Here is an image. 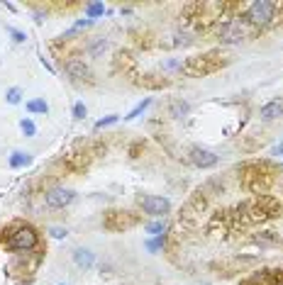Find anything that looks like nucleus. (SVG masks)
Returning a JSON list of instances; mask_svg holds the SVG:
<instances>
[{"instance_id":"nucleus-28","label":"nucleus","mask_w":283,"mask_h":285,"mask_svg":"<svg viewBox=\"0 0 283 285\" xmlns=\"http://www.w3.org/2000/svg\"><path fill=\"white\" fill-rule=\"evenodd\" d=\"M52 236H54V239H64V236H66V229H64V227H52Z\"/></svg>"},{"instance_id":"nucleus-24","label":"nucleus","mask_w":283,"mask_h":285,"mask_svg":"<svg viewBox=\"0 0 283 285\" xmlns=\"http://www.w3.org/2000/svg\"><path fill=\"white\" fill-rule=\"evenodd\" d=\"M20 129L25 132V136H34V134H37V127H34L32 120H22V122H20Z\"/></svg>"},{"instance_id":"nucleus-17","label":"nucleus","mask_w":283,"mask_h":285,"mask_svg":"<svg viewBox=\"0 0 283 285\" xmlns=\"http://www.w3.org/2000/svg\"><path fill=\"white\" fill-rule=\"evenodd\" d=\"M27 112H32V115H46L49 112V105H46V100H29L27 103Z\"/></svg>"},{"instance_id":"nucleus-7","label":"nucleus","mask_w":283,"mask_h":285,"mask_svg":"<svg viewBox=\"0 0 283 285\" xmlns=\"http://www.w3.org/2000/svg\"><path fill=\"white\" fill-rule=\"evenodd\" d=\"M244 37H249V27H247V20H240V17L227 20L225 25H222V29H220V39L227 41V44L242 41Z\"/></svg>"},{"instance_id":"nucleus-21","label":"nucleus","mask_w":283,"mask_h":285,"mask_svg":"<svg viewBox=\"0 0 283 285\" xmlns=\"http://www.w3.org/2000/svg\"><path fill=\"white\" fill-rule=\"evenodd\" d=\"M149 105H152V100H149V98H147V100H142L139 105H137V108L132 110L129 115H125V120H134V117H139V115H142V112H144L147 108H149Z\"/></svg>"},{"instance_id":"nucleus-4","label":"nucleus","mask_w":283,"mask_h":285,"mask_svg":"<svg viewBox=\"0 0 283 285\" xmlns=\"http://www.w3.org/2000/svg\"><path fill=\"white\" fill-rule=\"evenodd\" d=\"M39 244V236H37V231L32 229V227H17V229L10 231V236H8V249L10 251H32V249H37Z\"/></svg>"},{"instance_id":"nucleus-25","label":"nucleus","mask_w":283,"mask_h":285,"mask_svg":"<svg viewBox=\"0 0 283 285\" xmlns=\"http://www.w3.org/2000/svg\"><path fill=\"white\" fill-rule=\"evenodd\" d=\"M117 122V115H110V117H103L96 122V129H103V127H108V124H115Z\"/></svg>"},{"instance_id":"nucleus-13","label":"nucleus","mask_w":283,"mask_h":285,"mask_svg":"<svg viewBox=\"0 0 283 285\" xmlns=\"http://www.w3.org/2000/svg\"><path fill=\"white\" fill-rule=\"evenodd\" d=\"M137 83H139L142 88L161 90V88H166V85H169V78H164V76H154V73H147V76H142Z\"/></svg>"},{"instance_id":"nucleus-2","label":"nucleus","mask_w":283,"mask_h":285,"mask_svg":"<svg viewBox=\"0 0 283 285\" xmlns=\"http://www.w3.org/2000/svg\"><path fill=\"white\" fill-rule=\"evenodd\" d=\"M227 64V59L220 52H210V54L203 56H193L183 64V71L188 76H205V73H212L217 68H222Z\"/></svg>"},{"instance_id":"nucleus-15","label":"nucleus","mask_w":283,"mask_h":285,"mask_svg":"<svg viewBox=\"0 0 283 285\" xmlns=\"http://www.w3.org/2000/svg\"><path fill=\"white\" fill-rule=\"evenodd\" d=\"M29 163H32L29 154H22V151H13L10 154V166L13 168H22V166H29Z\"/></svg>"},{"instance_id":"nucleus-8","label":"nucleus","mask_w":283,"mask_h":285,"mask_svg":"<svg viewBox=\"0 0 283 285\" xmlns=\"http://www.w3.org/2000/svg\"><path fill=\"white\" fill-rule=\"evenodd\" d=\"M137 203H139L142 210H144L147 215H152V217H164L171 210L169 200H166V198H159V195H137Z\"/></svg>"},{"instance_id":"nucleus-14","label":"nucleus","mask_w":283,"mask_h":285,"mask_svg":"<svg viewBox=\"0 0 283 285\" xmlns=\"http://www.w3.org/2000/svg\"><path fill=\"white\" fill-rule=\"evenodd\" d=\"M259 115H261V120H276V117H281L283 100H271V103H266L264 108L259 110Z\"/></svg>"},{"instance_id":"nucleus-26","label":"nucleus","mask_w":283,"mask_h":285,"mask_svg":"<svg viewBox=\"0 0 283 285\" xmlns=\"http://www.w3.org/2000/svg\"><path fill=\"white\" fill-rule=\"evenodd\" d=\"M73 117H76V120H83L85 117V105L83 103H76V105H73Z\"/></svg>"},{"instance_id":"nucleus-27","label":"nucleus","mask_w":283,"mask_h":285,"mask_svg":"<svg viewBox=\"0 0 283 285\" xmlns=\"http://www.w3.org/2000/svg\"><path fill=\"white\" fill-rule=\"evenodd\" d=\"M105 46H108V44H105V39H98V41H96V44H93V46H90V54H93V56H96V54H100V52H103Z\"/></svg>"},{"instance_id":"nucleus-33","label":"nucleus","mask_w":283,"mask_h":285,"mask_svg":"<svg viewBox=\"0 0 283 285\" xmlns=\"http://www.w3.org/2000/svg\"><path fill=\"white\" fill-rule=\"evenodd\" d=\"M17 285H29V283H17Z\"/></svg>"},{"instance_id":"nucleus-20","label":"nucleus","mask_w":283,"mask_h":285,"mask_svg":"<svg viewBox=\"0 0 283 285\" xmlns=\"http://www.w3.org/2000/svg\"><path fill=\"white\" fill-rule=\"evenodd\" d=\"M103 13H105V5H103V3H88V5H85V15H88L90 20H93V17H100Z\"/></svg>"},{"instance_id":"nucleus-10","label":"nucleus","mask_w":283,"mask_h":285,"mask_svg":"<svg viewBox=\"0 0 283 285\" xmlns=\"http://www.w3.org/2000/svg\"><path fill=\"white\" fill-rule=\"evenodd\" d=\"M191 161L196 163L198 168H210V166L217 163V156L208 149H198V147H196V149H191Z\"/></svg>"},{"instance_id":"nucleus-23","label":"nucleus","mask_w":283,"mask_h":285,"mask_svg":"<svg viewBox=\"0 0 283 285\" xmlns=\"http://www.w3.org/2000/svg\"><path fill=\"white\" fill-rule=\"evenodd\" d=\"M164 246H166V239H164V236H154V239L147 244V249H149L152 254H156V251H161Z\"/></svg>"},{"instance_id":"nucleus-12","label":"nucleus","mask_w":283,"mask_h":285,"mask_svg":"<svg viewBox=\"0 0 283 285\" xmlns=\"http://www.w3.org/2000/svg\"><path fill=\"white\" fill-rule=\"evenodd\" d=\"M73 263H76L78 268L88 271V268L96 263V254H93L90 249H76V251H73Z\"/></svg>"},{"instance_id":"nucleus-32","label":"nucleus","mask_w":283,"mask_h":285,"mask_svg":"<svg viewBox=\"0 0 283 285\" xmlns=\"http://www.w3.org/2000/svg\"><path fill=\"white\" fill-rule=\"evenodd\" d=\"M278 285H283V278H281V280H278Z\"/></svg>"},{"instance_id":"nucleus-29","label":"nucleus","mask_w":283,"mask_h":285,"mask_svg":"<svg viewBox=\"0 0 283 285\" xmlns=\"http://www.w3.org/2000/svg\"><path fill=\"white\" fill-rule=\"evenodd\" d=\"M10 34H13L15 41H25L27 37H25V32H20V29H10Z\"/></svg>"},{"instance_id":"nucleus-11","label":"nucleus","mask_w":283,"mask_h":285,"mask_svg":"<svg viewBox=\"0 0 283 285\" xmlns=\"http://www.w3.org/2000/svg\"><path fill=\"white\" fill-rule=\"evenodd\" d=\"M66 71H69L71 78H78V81H90V68L85 66L81 59H69V61H66Z\"/></svg>"},{"instance_id":"nucleus-1","label":"nucleus","mask_w":283,"mask_h":285,"mask_svg":"<svg viewBox=\"0 0 283 285\" xmlns=\"http://www.w3.org/2000/svg\"><path fill=\"white\" fill-rule=\"evenodd\" d=\"M271 171L264 163H249L242 168V183L249 193H266V188L271 185Z\"/></svg>"},{"instance_id":"nucleus-34","label":"nucleus","mask_w":283,"mask_h":285,"mask_svg":"<svg viewBox=\"0 0 283 285\" xmlns=\"http://www.w3.org/2000/svg\"><path fill=\"white\" fill-rule=\"evenodd\" d=\"M59 285H66V283H59Z\"/></svg>"},{"instance_id":"nucleus-18","label":"nucleus","mask_w":283,"mask_h":285,"mask_svg":"<svg viewBox=\"0 0 283 285\" xmlns=\"http://www.w3.org/2000/svg\"><path fill=\"white\" fill-rule=\"evenodd\" d=\"M164 231H166V222L164 219H156V222L147 224V234H152V236H164Z\"/></svg>"},{"instance_id":"nucleus-22","label":"nucleus","mask_w":283,"mask_h":285,"mask_svg":"<svg viewBox=\"0 0 283 285\" xmlns=\"http://www.w3.org/2000/svg\"><path fill=\"white\" fill-rule=\"evenodd\" d=\"M5 100H8L10 105H17V103L22 100V90H20V88H10V90L5 93Z\"/></svg>"},{"instance_id":"nucleus-9","label":"nucleus","mask_w":283,"mask_h":285,"mask_svg":"<svg viewBox=\"0 0 283 285\" xmlns=\"http://www.w3.org/2000/svg\"><path fill=\"white\" fill-rule=\"evenodd\" d=\"M44 200L49 207H66V205L73 203V190H66V188H52L46 190V195H44Z\"/></svg>"},{"instance_id":"nucleus-19","label":"nucleus","mask_w":283,"mask_h":285,"mask_svg":"<svg viewBox=\"0 0 283 285\" xmlns=\"http://www.w3.org/2000/svg\"><path fill=\"white\" fill-rule=\"evenodd\" d=\"M88 159H90L88 154H71L66 163H69L71 168H76V171H78V168H83L85 163H88Z\"/></svg>"},{"instance_id":"nucleus-30","label":"nucleus","mask_w":283,"mask_h":285,"mask_svg":"<svg viewBox=\"0 0 283 285\" xmlns=\"http://www.w3.org/2000/svg\"><path fill=\"white\" fill-rule=\"evenodd\" d=\"M164 68H183L181 61H164Z\"/></svg>"},{"instance_id":"nucleus-31","label":"nucleus","mask_w":283,"mask_h":285,"mask_svg":"<svg viewBox=\"0 0 283 285\" xmlns=\"http://www.w3.org/2000/svg\"><path fill=\"white\" fill-rule=\"evenodd\" d=\"M273 154H276V156H278V154H283V141L278 144V147H276V149H273Z\"/></svg>"},{"instance_id":"nucleus-3","label":"nucleus","mask_w":283,"mask_h":285,"mask_svg":"<svg viewBox=\"0 0 283 285\" xmlns=\"http://www.w3.org/2000/svg\"><path fill=\"white\" fill-rule=\"evenodd\" d=\"M276 17H278V3L276 0H256L247 8V15H244V20L249 25H256V27L269 25Z\"/></svg>"},{"instance_id":"nucleus-5","label":"nucleus","mask_w":283,"mask_h":285,"mask_svg":"<svg viewBox=\"0 0 283 285\" xmlns=\"http://www.w3.org/2000/svg\"><path fill=\"white\" fill-rule=\"evenodd\" d=\"M244 210H249V219L252 222H261V219H269L278 212V203L271 195H259L254 203L244 205Z\"/></svg>"},{"instance_id":"nucleus-16","label":"nucleus","mask_w":283,"mask_h":285,"mask_svg":"<svg viewBox=\"0 0 283 285\" xmlns=\"http://www.w3.org/2000/svg\"><path fill=\"white\" fill-rule=\"evenodd\" d=\"M169 112L173 117H185V115H188V103H185V100H171Z\"/></svg>"},{"instance_id":"nucleus-6","label":"nucleus","mask_w":283,"mask_h":285,"mask_svg":"<svg viewBox=\"0 0 283 285\" xmlns=\"http://www.w3.org/2000/svg\"><path fill=\"white\" fill-rule=\"evenodd\" d=\"M139 222V217L134 212H120V210H110L105 217H103V227L110 231H125L129 227H134Z\"/></svg>"}]
</instances>
